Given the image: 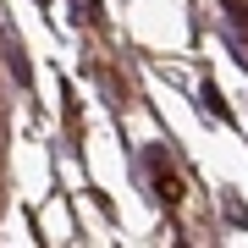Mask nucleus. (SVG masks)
<instances>
[{"label": "nucleus", "mask_w": 248, "mask_h": 248, "mask_svg": "<svg viewBox=\"0 0 248 248\" xmlns=\"http://www.w3.org/2000/svg\"><path fill=\"white\" fill-rule=\"evenodd\" d=\"M199 105L210 110V116H221V122H226V105H221V94H215L210 83H204V89H199Z\"/></svg>", "instance_id": "nucleus-1"}]
</instances>
